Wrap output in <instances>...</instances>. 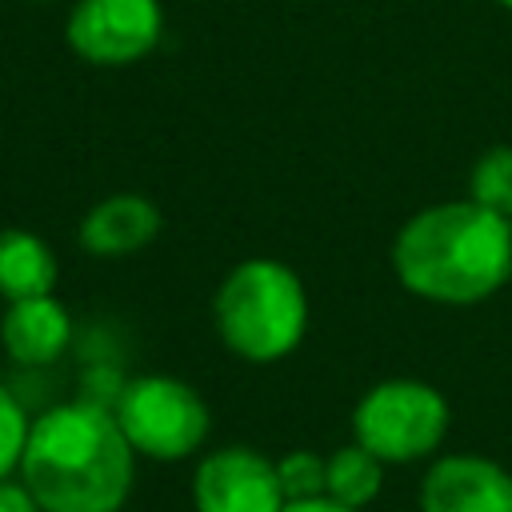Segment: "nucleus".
<instances>
[{
    "instance_id": "obj_1",
    "label": "nucleus",
    "mask_w": 512,
    "mask_h": 512,
    "mask_svg": "<svg viewBox=\"0 0 512 512\" xmlns=\"http://www.w3.org/2000/svg\"><path fill=\"white\" fill-rule=\"evenodd\" d=\"M16 476L40 512H120L136 484V452L108 404L76 396L32 416Z\"/></svg>"
},
{
    "instance_id": "obj_8",
    "label": "nucleus",
    "mask_w": 512,
    "mask_h": 512,
    "mask_svg": "<svg viewBox=\"0 0 512 512\" xmlns=\"http://www.w3.org/2000/svg\"><path fill=\"white\" fill-rule=\"evenodd\" d=\"M420 512H512V472L492 456H436L420 480Z\"/></svg>"
},
{
    "instance_id": "obj_19",
    "label": "nucleus",
    "mask_w": 512,
    "mask_h": 512,
    "mask_svg": "<svg viewBox=\"0 0 512 512\" xmlns=\"http://www.w3.org/2000/svg\"><path fill=\"white\" fill-rule=\"evenodd\" d=\"M44 4H48V0H44Z\"/></svg>"
},
{
    "instance_id": "obj_9",
    "label": "nucleus",
    "mask_w": 512,
    "mask_h": 512,
    "mask_svg": "<svg viewBox=\"0 0 512 512\" xmlns=\"http://www.w3.org/2000/svg\"><path fill=\"white\" fill-rule=\"evenodd\" d=\"M76 340V320L52 292L8 300L0 316V348L20 368H52Z\"/></svg>"
},
{
    "instance_id": "obj_18",
    "label": "nucleus",
    "mask_w": 512,
    "mask_h": 512,
    "mask_svg": "<svg viewBox=\"0 0 512 512\" xmlns=\"http://www.w3.org/2000/svg\"><path fill=\"white\" fill-rule=\"evenodd\" d=\"M500 4H504V8H508V12H512V0H500Z\"/></svg>"
},
{
    "instance_id": "obj_13",
    "label": "nucleus",
    "mask_w": 512,
    "mask_h": 512,
    "mask_svg": "<svg viewBox=\"0 0 512 512\" xmlns=\"http://www.w3.org/2000/svg\"><path fill=\"white\" fill-rule=\"evenodd\" d=\"M468 196L512 220V144H492L488 152H480L468 176Z\"/></svg>"
},
{
    "instance_id": "obj_10",
    "label": "nucleus",
    "mask_w": 512,
    "mask_h": 512,
    "mask_svg": "<svg viewBox=\"0 0 512 512\" xmlns=\"http://www.w3.org/2000/svg\"><path fill=\"white\" fill-rule=\"evenodd\" d=\"M160 208L140 192H112L96 200L80 220V244L92 256H132L160 236Z\"/></svg>"
},
{
    "instance_id": "obj_3",
    "label": "nucleus",
    "mask_w": 512,
    "mask_h": 512,
    "mask_svg": "<svg viewBox=\"0 0 512 512\" xmlns=\"http://www.w3.org/2000/svg\"><path fill=\"white\" fill-rule=\"evenodd\" d=\"M212 324L228 352L248 364H272L296 352L308 332L304 280L272 256L240 260L224 272L212 296Z\"/></svg>"
},
{
    "instance_id": "obj_6",
    "label": "nucleus",
    "mask_w": 512,
    "mask_h": 512,
    "mask_svg": "<svg viewBox=\"0 0 512 512\" xmlns=\"http://www.w3.org/2000/svg\"><path fill=\"white\" fill-rule=\"evenodd\" d=\"M164 36L160 0H72L64 16L68 48L100 68L144 60Z\"/></svg>"
},
{
    "instance_id": "obj_14",
    "label": "nucleus",
    "mask_w": 512,
    "mask_h": 512,
    "mask_svg": "<svg viewBox=\"0 0 512 512\" xmlns=\"http://www.w3.org/2000/svg\"><path fill=\"white\" fill-rule=\"evenodd\" d=\"M276 476H280L284 500H312V496H324V492H328V456L308 452V448L284 452V456L276 460Z\"/></svg>"
},
{
    "instance_id": "obj_5",
    "label": "nucleus",
    "mask_w": 512,
    "mask_h": 512,
    "mask_svg": "<svg viewBox=\"0 0 512 512\" xmlns=\"http://www.w3.org/2000/svg\"><path fill=\"white\" fill-rule=\"evenodd\" d=\"M452 424V408L440 388L424 380H380L352 408V440L364 444L384 464L428 460Z\"/></svg>"
},
{
    "instance_id": "obj_11",
    "label": "nucleus",
    "mask_w": 512,
    "mask_h": 512,
    "mask_svg": "<svg viewBox=\"0 0 512 512\" xmlns=\"http://www.w3.org/2000/svg\"><path fill=\"white\" fill-rule=\"evenodd\" d=\"M56 288V256L28 228H0V300L44 296Z\"/></svg>"
},
{
    "instance_id": "obj_2",
    "label": "nucleus",
    "mask_w": 512,
    "mask_h": 512,
    "mask_svg": "<svg viewBox=\"0 0 512 512\" xmlns=\"http://www.w3.org/2000/svg\"><path fill=\"white\" fill-rule=\"evenodd\" d=\"M392 272L404 292L468 308L512 280V220L468 200L428 204L392 240Z\"/></svg>"
},
{
    "instance_id": "obj_15",
    "label": "nucleus",
    "mask_w": 512,
    "mask_h": 512,
    "mask_svg": "<svg viewBox=\"0 0 512 512\" xmlns=\"http://www.w3.org/2000/svg\"><path fill=\"white\" fill-rule=\"evenodd\" d=\"M28 428H32V416L24 412L16 392L0 380V476H16L28 444Z\"/></svg>"
},
{
    "instance_id": "obj_7",
    "label": "nucleus",
    "mask_w": 512,
    "mask_h": 512,
    "mask_svg": "<svg viewBox=\"0 0 512 512\" xmlns=\"http://www.w3.org/2000/svg\"><path fill=\"white\" fill-rule=\"evenodd\" d=\"M284 504L276 460L256 448H216L192 472L196 512H284Z\"/></svg>"
},
{
    "instance_id": "obj_17",
    "label": "nucleus",
    "mask_w": 512,
    "mask_h": 512,
    "mask_svg": "<svg viewBox=\"0 0 512 512\" xmlns=\"http://www.w3.org/2000/svg\"><path fill=\"white\" fill-rule=\"evenodd\" d=\"M284 512H364V508H348L332 496H312V500H288Z\"/></svg>"
},
{
    "instance_id": "obj_12",
    "label": "nucleus",
    "mask_w": 512,
    "mask_h": 512,
    "mask_svg": "<svg viewBox=\"0 0 512 512\" xmlns=\"http://www.w3.org/2000/svg\"><path fill=\"white\" fill-rule=\"evenodd\" d=\"M384 488V460L372 456L364 444H344L328 452V492L348 508H368Z\"/></svg>"
},
{
    "instance_id": "obj_4",
    "label": "nucleus",
    "mask_w": 512,
    "mask_h": 512,
    "mask_svg": "<svg viewBox=\"0 0 512 512\" xmlns=\"http://www.w3.org/2000/svg\"><path fill=\"white\" fill-rule=\"evenodd\" d=\"M108 408L132 452L160 464L196 456L212 428L204 396L192 384L164 372H144L124 380Z\"/></svg>"
},
{
    "instance_id": "obj_16",
    "label": "nucleus",
    "mask_w": 512,
    "mask_h": 512,
    "mask_svg": "<svg viewBox=\"0 0 512 512\" xmlns=\"http://www.w3.org/2000/svg\"><path fill=\"white\" fill-rule=\"evenodd\" d=\"M0 512H40V504L20 484V476H0Z\"/></svg>"
}]
</instances>
